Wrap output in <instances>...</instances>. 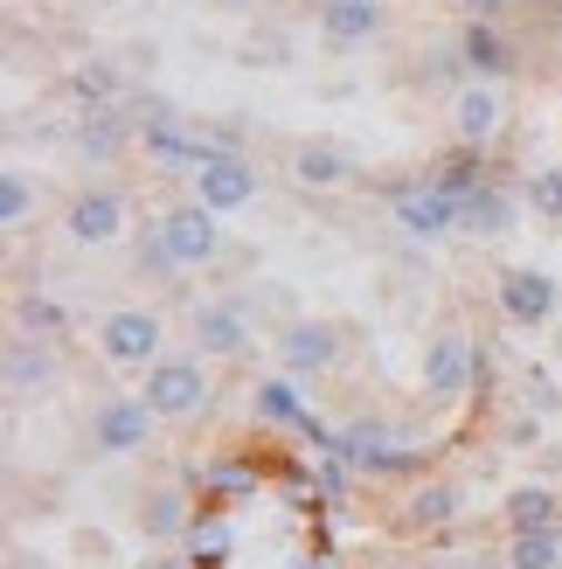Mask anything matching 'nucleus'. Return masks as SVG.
<instances>
[{
	"label": "nucleus",
	"mask_w": 562,
	"mask_h": 569,
	"mask_svg": "<svg viewBox=\"0 0 562 569\" xmlns=\"http://www.w3.org/2000/svg\"><path fill=\"white\" fill-rule=\"evenodd\" d=\"M403 521H410V528H424V535L452 528V521H459V487H417L410 507H403Z\"/></svg>",
	"instance_id": "23"
},
{
	"label": "nucleus",
	"mask_w": 562,
	"mask_h": 569,
	"mask_svg": "<svg viewBox=\"0 0 562 569\" xmlns=\"http://www.w3.org/2000/svg\"><path fill=\"white\" fill-rule=\"evenodd\" d=\"M521 209H528L521 194H514L508 181H493V174H486V181L459 202V230H465V237H508L514 222H521Z\"/></svg>",
	"instance_id": "13"
},
{
	"label": "nucleus",
	"mask_w": 562,
	"mask_h": 569,
	"mask_svg": "<svg viewBox=\"0 0 562 569\" xmlns=\"http://www.w3.org/2000/svg\"><path fill=\"white\" fill-rule=\"evenodd\" d=\"M452 8H459L465 21H508V14L521 8V0H452Z\"/></svg>",
	"instance_id": "30"
},
{
	"label": "nucleus",
	"mask_w": 562,
	"mask_h": 569,
	"mask_svg": "<svg viewBox=\"0 0 562 569\" xmlns=\"http://www.w3.org/2000/svg\"><path fill=\"white\" fill-rule=\"evenodd\" d=\"M278 361H285V376H327V368L341 361V327L333 320H285Z\"/></svg>",
	"instance_id": "10"
},
{
	"label": "nucleus",
	"mask_w": 562,
	"mask_h": 569,
	"mask_svg": "<svg viewBox=\"0 0 562 569\" xmlns=\"http://www.w3.org/2000/svg\"><path fill=\"white\" fill-rule=\"evenodd\" d=\"M139 569H194V562H181V556H147Z\"/></svg>",
	"instance_id": "32"
},
{
	"label": "nucleus",
	"mask_w": 562,
	"mask_h": 569,
	"mask_svg": "<svg viewBox=\"0 0 562 569\" xmlns=\"http://www.w3.org/2000/svg\"><path fill=\"white\" fill-rule=\"evenodd\" d=\"M70 98L83 104V111H104V104H119L126 98V77L104 63V56H91V63H77L70 70Z\"/></svg>",
	"instance_id": "21"
},
{
	"label": "nucleus",
	"mask_w": 562,
	"mask_h": 569,
	"mask_svg": "<svg viewBox=\"0 0 562 569\" xmlns=\"http://www.w3.org/2000/svg\"><path fill=\"white\" fill-rule=\"evenodd\" d=\"M508 528L528 535V528H562V500L549 487H514L508 493Z\"/></svg>",
	"instance_id": "22"
},
{
	"label": "nucleus",
	"mask_w": 562,
	"mask_h": 569,
	"mask_svg": "<svg viewBox=\"0 0 562 569\" xmlns=\"http://www.w3.org/2000/svg\"><path fill=\"white\" fill-rule=\"evenodd\" d=\"M160 237H167V250H174L181 271H215L222 258H230V243H222V216L209 202H174L160 216Z\"/></svg>",
	"instance_id": "3"
},
{
	"label": "nucleus",
	"mask_w": 562,
	"mask_h": 569,
	"mask_svg": "<svg viewBox=\"0 0 562 569\" xmlns=\"http://www.w3.org/2000/svg\"><path fill=\"white\" fill-rule=\"evenodd\" d=\"M215 8H230V14H250V8H258V0H215Z\"/></svg>",
	"instance_id": "33"
},
{
	"label": "nucleus",
	"mask_w": 562,
	"mask_h": 569,
	"mask_svg": "<svg viewBox=\"0 0 562 569\" xmlns=\"http://www.w3.org/2000/svg\"><path fill=\"white\" fill-rule=\"evenodd\" d=\"M132 521H139V535H147V542H181V535L194 528V515H188V500H181L174 487H153V493H139V507H132Z\"/></svg>",
	"instance_id": "18"
},
{
	"label": "nucleus",
	"mask_w": 562,
	"mask_h": 569,
	"mask_svg": "<svg viewBox=\"0 0 562 569\" xmlns=\"http://www.w3.org/2000/svg\"><path fill=\"white\" fill-rule=\"evenodd\" d=\"M63 237L83 243V250H104V243H119L126 237V194L119 188H77L70 202H63Z\"/></svg>",
	"instance_id": "6"
},
{
	"label": "nucleus",
	"mask_w": 562,
	"mask_h": 569,
	"mask_svg": "<svg viewBox=\"0 0 562 569\" xmlns=\"http://www.w3.org/2000/svg\"><path fill=\"white\" fill-rule=\"evenodd\" d=\"M132 264L147 271V278H188V271L174 264V250H167V237H160V222H153V230H139V237H132Z\"/></svg>",
	"instance_id": "25"
},
{
	"label": "nucleus",
	"mask_w": 562,
	"mask_h": 569,
	"mask_svg": "<svg viewBox=\"0 0 562 569\" xmlns=\"http://www.w3.org/2000/svg\"><path fill=\"white\" fill-rule=\"evenodd\" d=\"M0 376H8V403H28V396H42L56 382V355H49V340L42 333H28L14 327L8 333V355H0Z\"/></svg>",
	"instance_id": "11"
},
{
	"label": "nucleus",
	"mask_w": 562,
	"mask_h": 569,
	"mask_svg": "<svg viewBox=\"0 0 562 569\" xmlns=\"http://www.w3.org/2000/svg\"><path fill=\"white\" fill-rule=\"evenodd\" d=\"M369 8H389V0H369Z\"/></svg>",
	"instance_id": "34"
},
{
	"label": "nucleus",
	"mask_w": 562,
	"mask_h": 569,
	"mask_svg": "<svg viewBox=\"0 0 562 569\" xmlns=\"http://www.w3.org/2000/svg\"><path fill=\"white\" fill-rule=\"evenodd\" d=\"M472 382H480V348L459 333V327H444L424 340V396L431 403H452V396H465Z\"/></svg>",
	"instance_id": "7"
},
{
	"label": "nucleus",
	"mask_w": 562,
	"mask_h": 569,
	"mask_svg": "<svg viewBox=\"0 0 562 569\" xmlns=\"http://www.w3.org/2000/svg\"><path fill=\"white\" fill-rule=\"evenodd\" d=\"M153 403L147 396H104V403L91 410V451L98 459H132V451H147L153 438Z\"/></svg>",
	"instance_id": "5"
},
{
	"label": "nucleus",
	"mask_w": 562,
	"mask_h": 569,
	"mask_svg": "<svg viewBox=\"0 0 562 569\" xmlns=\"http://www.w3.org/2000/svg\"><path fill=\"white\" fill-rule=\"evenodd\" d=\"M320 36L333 49H361L382 36V8H369V0H320Z\"/></svg>",
	"instance_id": "16"
},
{
	"label": "nucleus",
	"mask_w": 562,
	"mask_h": 569,
	"mask_svg": "<svg viewBox=\"0 0 562 569\" xmlns=\"http://www.w3.org/2000/svg\"><path fill=\"white\" fill-rule=\"evenodd\" d=\"M139 396L153 403L160 423H188V417H202L209 410V368L194 361V355H160L147 376H139Z\"/></svg>",
	"instance_id": "1"
},
{
	"label": "nucleus",
	"mask_w": 562,
	"mask_h": 569,
	"mask_svg": "<svg viewBox=\"0 0 562 569\" xmlns=\"http://www.w3.org/2000/svg\"><path fill=\"white\" fill-rule=\"evenodd\" d=\"M508 569H562V528H528L508 542Z\"/></svg>",
	"instance_id": "24"
},
{
	"label": "nucleus",
	"mask_w": 562,
	"mask_h": 569,
	"mask_svg": "<svg viewBox=\"0 0 562 569\" xmlns=\"http://www.w3.org/2000/svg\"><path fill=\"white\" fill-rule=\"evenodd\" d=\"M493 292H500V312H508L514 327H542V320H555V306H562V284L549 271H535V264H508Z\"/></svg>",
	"instance_id": "8"
},
{
	"label": "nucleus",
	"mask_w": 562,
	"mask_h": 569,
	"mask_svg": "<svg viewBox=\"0 0 562 569\" xmlns=\"http://www.w3.org/2000/svg\"><path fill=\"white\" fill-rule=\"evenodd\" d=\"M258 188H264V174H258V160H250V153H222V147H209L202 167H194V202H209L215 216L250 209V202H258Z\"/></svg>",
	"instance_id": "4"
},
{
	"label": "nucleus",
	"mask_w": 562,
	"mask_h": 569,
	"mask_svg": "<svg viewBox=\"0 0 562 569\" xmlns=\"http://www.w3.org/2000/svg\"><path fill=\"white\" fill-rule=\"evenodd\" d=\"M389 202H397V230L403 237H452L459 230V194H444L438 181L424 188H389Z\"/></svg>",
	"instance_id": "9"
},
{
	"label": "nucleus",
	"mask_w": 562,
	"mask_h": 569,
	"mask_svg": "<svg viewBox=\"0 0 562 569\" xmlns=\"http://www.w3.org/2000/svg\"><path fill=\"white\" fill-rule=\"evenodd\" d=\"M535 438H542V410H528V417L508 423V445H535Z\"/></svg>",
	"instance_id": "31"
},
{
	"label": "nucleus",
	"mask_w": 562,
	"mask_h": 569,
	"mask_svg": "<svg viewBox=\"0 0 562 569\" xmlns=\"http://www.w3.org/2000/svg\"><path fill=\"white\" fill-rule=\"evenodd\" d=\"M167 348V320L147 306H119V312H104V327H98V355L111 368H126V376H147V368L160 361Z\"/></svg>",
	"instance_id": "2"
},
{
	"label": "nucleus",
	"mask_w": 562,
	"mask_h": 569,
	"mask_svg": "<svg viewBox=\"0 0 562 569\" xmlns=\"http://www.w3.org/2000/svg\"><path fill=\"white\" fill-rule=\"evenodd\" d=\"M28 209H36L28 174H21V167H8V174H0V222H8V230H28Z\"/></svg>",
	"instance_id": "27"
},
{
	"label": "nucleus",
	"mask_w": 562,
	"mask_h": 569,
	"mask_svg": "<svg viewBox=\"0 0 562 569\" xmlns=\"http://www.w3.org/2000/svg\"><path fill=\"white\" fill-rule=\"evenodd\" d=\"M521 202L535 209L542 222H555V230H562V167H542V174H528V188H521Z\"/></svg>",
	"instance_id": "26"
},
{
	"label": "nucleus",
	"mask_w": 562,
	"mask_h": 569,
	"mask_svg": "<svg viewBox=\"0 0 562 569\" xmlns=\"http://www.w3.org/2000/svg\"><path fill=\"white\" fill-rule=\"evenodd\" d=\"M250 417L258 423H305L313 431V417H305V396H299V376H271V382H258V396H250Z\"/></svg>",
	"instance_id": "20"
},
{
	"label": "nucleus",
	"mask_w": 562,
	"mask_h": 569,
	"mask_svg": "<svg viewBox=\"0 0 562 569\" xmlns=\"http://www.w3.org/2000/svg\"><path fill=\"white\" fill-rule=\"evenodd\" d=\"M459 56H465V70L480 77V83L521 70V63H514V42H508V28H500V21H465V28H459Z\"/></svg>",
	"instance_id": "14"
},
{
	"label": "nucleus",
	"mask_w": 562,
	"mask_h": 569,
	"mask_svg": "<svg viewBox=\"0 0 562 569\" xmlns=\"http://www.w3.org/2000/svg\"><path fill=\"white\" fill-rule=\"evenodd\" d=\"M292 181L299 188H348V181H361V167L341 147H327V139H305V147H292Z\"/></svg>",
	"instance_id": "17"
},
{
	"label": "nucleus",
	"mask_w": 562,
	"mask_h": 569,
	"mask_svg": "<svg viewBox=\"0 0 562 569\" xmlns=\"http://www.w3.org/2000/svg\"><path fill=\"white\" fill-rule=\"evenodd\" d=\"M562 403V389H555V376H549V368H528V410H555Z\"/></svg>",
	"instance_id": "29"
},
{
	"label": "nucleus",
	"mask_w": 562,
	"mask_h": 569,
	"mask_svg": "<svg viewBox=\"0 0 562 569\" xmlns=\"http://www.w3.org/2000/svg\"><path fill=\"white\" fill-rule=\"evenodd\" d=\"M452 132H459V147H493V132H500V98H493V83H459V98H452Z\"/></svg>",
	"instance_id": "15"
},
{
	"label": "nucleus",
	"mask_w": 562,
	"mask_h": 569,
	"mask_svg": "<svg viewBox=\"0 0 562 569\" xmlns=\"http://www.w3.org/2000/svg\"><path fill=\"white\" fill-rule=\"evenodd\" d=\"M21 327L42 333V340H56V333H63V312H56L49 299H21Z\"/></svg>",
	"instance_id": "28"
},
{
	"label": "nucleus",
	"mask_w": 562,
	"mask_h": 569,
	"mask_svg": "<svg viewBox=\"0 0 562 569\" xmlns=\"http://www.w3.org/2000/svg\"><path fill=\"white\" fill-rule=\"evenodd\" d=\"M132 147V119H119V104H104V111H83V119H77V153L83 160H119Z\"/></svg>",
	"instance_id": "19"
},
{
	"label": "nucleus",
	"mask_w": 562,
	"mask_h": 569,
	"mask_svg": "<svg viewBox=\"0 0 562 569\" xmlns=\"http://www.w3.org/2000/svg\"><path fill=\"white\" fill-rule=\"evenodd\" d=\"M194 340H202V355L209 361H237V355H250V312L237 306V299H202L194 306Z\"/></svg>",
	"instance_id": "12"
}]
</instances>
